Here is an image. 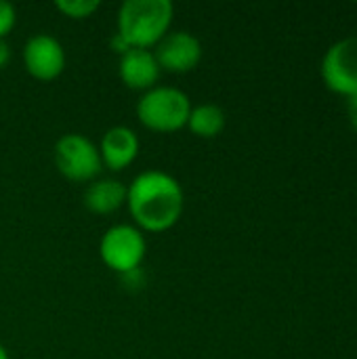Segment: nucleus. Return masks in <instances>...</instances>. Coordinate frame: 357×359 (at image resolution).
Here are the masks:
<instances>
[{
  "mask_svg": "<svg viewBox=\"0 0 357 359\" xmlns=\"http://www.w3.org/2000/svg\"><path fill=\"white\" fill-rule=\"evenodd\" d=\"M204 48L198 36L185 29L168 32L156 46L154 57L160 65V69L170 74H187L198 67L202 61Z\"/></svg>",
  "mask_w": 357,
  "mask_h": 359,
  "instance_id": "0eeeda50",
  "label": "nucleus"
},
{
  "mask_svg": "<svg viewBox=\"0 0 357 359\" xmlns=\"http://www.w3.org/2000/svg\"><path fill=\"white\" fill-rule=\"evenodd\" d=\"M126 206L141 231H166L175 227L185 208L181 183L164 170H143L126 185Z\"/></svg>",
  "mask_w": 357,
  "mask_h": 359,
  "instance_id": "f257e3e1",
  "label": "nucleus"
},
{
  "mask_svg": "<svg viewBox=\"0 0 357 359\" xmlns=\"http://www.w3.org/2000/svg\"><path fill=\"white\" fill-rule=\"evenodd\" d=\"M145 252H147V242L143 231L126 223L109 227L99 242L101 261L120 276L137 271L145 259Z\"/></svg>",
  "mask_w": 357,
  "mask_h": 359,
  "instance_id": "39448f33",
  "label": "nucleus"
},
{
  "mask_svg": "<svg viewBox=\"0 0 357 359\" xmlns=\"http://www.w3.org/2000/svg\"><path fill=\"white\" fill-rule=\"evenodd\" d=\"M55 6L69 19H86L99 11L101 2L99 0H55Z\"/></svg>",
  "mask_w": 357,
  "mask_h": 359,
  "instance_id": "ddd939ff",
  "label": "nucleus"
},
{
  "mask_svg": "<svg viewBox=\"0 0 357 359\" xmlns=\"http://www.w3.org/2000/svg\"><path fill=\"white\" fill-rule=\"evenodd\" d=\"M82 202L93 215H112L126 204V185L118 179H95L86 185Z\"/></svg>",
  "mask_w": 357,
  "mask_h": 359,
  "instance_id": "9b49d317",
  "label": "nucleus"
},
{
  "mask_svg": "<svg viewBox=\"0 0 357 359\" xmlns=\"http://www.w3.org/2000/svg\"><path fill=\"white\" fill-rule=\"evenodd\" d=\"M67 55L63 44L50 34H34L23 44V65L36 80L48 82L63 74Z\"/></svg>",
  "mask_w": 357,
  "mask_h": 359,
  "instance_id": "6e6552de",
  "label": "nucleus"
},
{
  "mask_svg": "<svg viewBox=\"0 0 357 359\" xmlns=\"http://www.w3.org/2000/svg\"><path fill=\"white\" fill-rule=\"evenodd\" d=\"M320 76L330 93L347 99L357 95V34L337 40L324 53Z\"/></svg>",
  "mask_w": 357,
  "mask_h": 359,
  "instance_id": "423d86ee",
  "label": "nucleus"
},
{
  "mask_svg": "<svg viewBox=\"0 0 357 359\" xmlns=\"http://www.w3.org/2000/svg\"><path fill=\"white\" fill-rule=\"evenodd\" d=\"M57 170L74 183H90L99 177L103 162L99 147L80 133H65L53 145Z\"/></svg>",
  "mask_w": 357,
  "mask_h": 359,
  "instance_id": "20e7f679",
  "label": "nucleus"
},
{
  "mask_svg": "<svg viewBox=\"0 0 357 359\" xmlns=\"http://www.w3.org/2000/svg\"><path fill=\"white\" fill-rule=\"evenodd\" d=\"M191 99L177 86H154L145 90L137 101L139 122L156 133H175L187 126L191 111Z\"/></svg>",
  "mask_w": 357,
  "mask_h": 359,
  "instance_id": "7ed1b4c3",
  "label": "nucleus"
},
{
  "mask_svg": "<svg viewBox=\"0 0 357 359\" xmlns=\"http://www.w3.org/2000/svg\"><path fill=\"white\" fill-rule=\"evenodd\" d=\"M175 17L170 0H124L118 8V34L135 48L156 46L168 32Z\"/></svg>",
  "mask_w": 357,
  "mask_h": 359,
  "instance_id": "f03ea898",
  "label": "nucleus"
},
{
  "mask_svg": "<svg viewBox=\"0 0 357 359\" xmlns=\"http://www.w3.org/2000/svg\"><path fill=\"white\" fill-rule=\"evenodd\" d=\"M11 61V46L4 38H0V69Z\"/></svg>",
  "mask_w": 357,
  "mask_h": 359,
  "instance_id": "f3484780",
  "label": "nucleus"
},
{
  "mask_svg": "<svg viewBox=\"0 0 357 359\" xmlns=\"http://www.w3.org/2000/svg\"><path fill=\"white\" fill-rule=\"evenodd\" d=\"M347 120H349L351 128L357 133V95L347 99Z\"/></svg>",
  "mask_w": 357,
  "mask_h": 359,
  "instance_id": "dca6fc26",
  "label": "nucleus"
},
{
  "mask_svg": "<svg viewBox=\"0 0 357 359\" xmlns=\"http://www.w3.org/2000/svg\"><path fill=\"white\" fill-rule=\"evenodd\" d=\"M162 69L154 57L151 48H128L124 55H120L118 63V76L130 90H149L156 86Z\"/></svg>",
  "mask_w": 357,
  "mask_h": 359,
  "instance_id": "1a4fd4ad",
  "label": "nucleus"
},
{
  "mask_svg": "<svg viewBox=\"0 0 357 359\" xmlns=\"http://www.w3.org/2000/svg\"><path fill=\"white\" fill-rule=\"evenodd\" d=\"M225 111L215 103H200L191 107L187 118V128L200 139H215L225 128Z\"/></svg>",
  "mask_w": 357,
  "mask_h": 359,
  "instance_id": "f8f14e48",
  "label": "nucleus"
},
{
  "mask_svg": "<svg viewBox=\"0 0 357 359\" xmlns=\"http://www.w3.org/2000/svg\"><path fill=\"white\" fill-rule=\"evenodd\" d=\"M109 46H112V50H116L118 55H124L128 48H133V46H128V42H126V40H124V38H122L118 32L112 36V40H109Z\"/></svg>",
  "mask_w": 357,
  "mask_h": 359,
  "instance_id": "2eb2a0df",
  "label": "nucleus"
},
{
  "mask_svg": "<svg viewBox=\"0 0 357 359\" xmlns=\"http://www.w3.org/2000/svg\"><path fill=\"white\" fill-rule=\"evenodd\" d=\"M0 359H11V355H8V351H6V347L0 343Z\"/></svg>",
  "mask_w": 357,
  "mask_h": 359,
  "instance_id": "a211bd4d",
  "label": "nucleus"
},
{
  "mask_svg": "<svg viewBox=\"0 0 357 359\" xmlns=\"http://www.w3.org/2000/svg\"><path fill=\"white\" fill-rule=\"evenodd\" d=\"M99 154L103 166L118 172L128 168L139 156V137L130 126H112L103 133L99 141Z\"/></svg>",
  "mask_w": 357,
  "mask_h": 359,
  "instance_id": "9d476101",
  "label": "nucleus"
},
{
  "mask_svg": "<svg viewBox=\"0 0 357 359\" xmlns=\"http://www.w3.org/2000/svg\"><path fill=\"white\" fill-rule=\"evenodd\" d=\"M17 23V11L8 0H0V38H6V34L13 32Z\"/></svg>",
  "mask_w": 357,
  "mask_h": 359,
  "instance_id": "4468645a",
  "label": "nucleus"
}]
</instances>
